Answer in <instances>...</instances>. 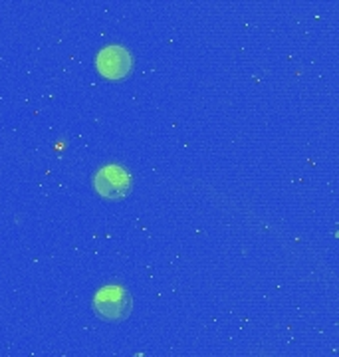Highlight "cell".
<instances>
[{
    "instance_id": "obj_1",
    "label": "cell",
    "mask_w": 339,
    "mask_h": 357,
    "mask_svg": "<svg viewBox=\"0 0 339 357\" xmlns=\"http://www.w3.org/2000/svg\"><path fill=\"white\" fill-rule=\"evenodd\" d=\"M133 310V298L121 286H103L93 296V312L105 321H121Z\"/></svg>"
},
{
    "instance_id": "obj_3",
    "label": "cell",
    "mask_w": 339,
    "mask_h": 357,
    "mask_svg": "<svg viewBox=\"0 0 339 357\" xmlns=\"http://www.w3.org/2000/svg\"><path fill=\"white\" fill-rule=\"evenodd\" d=\"M96 68L101 76L110 77V79H121L131 74L133 58L123 46L112 44V46L101 48L100 54L96 56Z\"/></svg>"
},
{
    "instance_id": "obj_2",
    "label": "cell",
    "mask_w": 339,
    "mask_h": 357,
    "mask_svg": "<svg viewBox=\"0 0 339 357\" xmlns=\"http://www.w3.org/2000/svg\"><path fill=\"white\" fill-rule=\"evenodd\" d=\"M93 189L107 201H119L133 189V177L121 165H103L93 175Z\"/></svg>"
}]
</instances>
